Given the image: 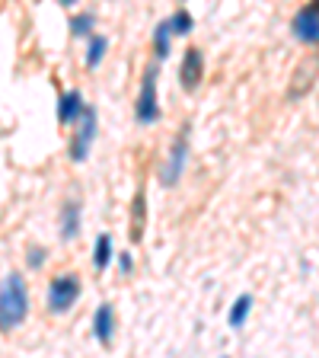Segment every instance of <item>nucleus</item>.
I'll list each match as a JSON object with an SVG mask.
<instances>
[{"instance_id": "1", "label": "nucleus", "mask_w": 319, "mask_h": 358, "mask_svg": "<svg viewBox=\"0 0 319 358\" xmlns=\"http://www.w3.org/2000/svg\"><path fill=\"white\" fill-rule=\"evenodd\" d=\"M29 317V288L20 272H7L0 282V333H13Z\"/></svg>"}, {"instance_id": "2", "label": "nucleus", "mask_w": 319, "mask_h": 358, "mask_svg": "<svg viewBox=\"0 0 319 358\" xmlns=\"http://www.w3.org/2000/svg\"><path fill=\"white\" fill-rule=\"evenodd\" d=\"M157 64H147L141 90H137V103H134V119L141 125H153L160 119V96H157Z\"/></svg>"}, {"instance_id": "3", "label": "nucleus", "mask_w": 319, "mask_h": 358, "mask_svg": "<svg viewBox=\"0 0 319 358\" xmlns=\"http://www.w3.org/2000/svg\"><path fill=\"white\" fill-rule=\"evenodd\" d=\"M80 278L77 275H54L52 282H48V311L52 313H68L70 307L80 301Z\"/></svg>"}, {"instance_id": "4", "label": "nucleus", "mask_w": 319, "mask_h": 358, "mask_svg": "<svg viewBox=\"0 0 319 358\" xmlns=\"http://www.w3.org/2000/svg\"><path fill=\"white\" fill-rule=\"evenodd\" d=\"M189 125H185L182 131H179V137L173 141V147H169L166 161H163V167H160V183L166 186V189H173L179 179H182V170L185 163H189Z\"/></svg>"}, {"instance_id": "5", "label": "nucleus", "mask_w": 319, "mask_h": 358, "mask_svg": "<svg viewBox=\"0 0 319 358\" xmlns=\"http://www.w3.org/2000/svg\"><path fill=\"white\" fill-rule=\"evenodd\" d=\"M96 128H99V112H96V106H86L84 115H80V122H77L74 137H70V161L74 163H84L90 157V147L96 141Z\"/></svg>"}, {"instance_id": "6", "label": "nucleus", "mask_w": 319, "mask_h": 358, "mask_svg": "<svg viewBox=\"0 0 319 358\" xmlns=\"http://www.w3.org/2000/svg\"><path fill=\"white\" fill-rule=\"evenodd\" d=\"M319 80V54H304L300 61L294 64V74H290V87L288 96L290 99H304L310 96V90Z\"/></svg>"}, {"instance_id": "7", "label": "nucleus", "mask_w": 319, "mask_h": 358, "mask_svg": "<svg viewBox=\"0 0 319 358\" xmlns=\"http://www.w3.org/2000/svg\"><path fill=\"white\" fill-rule=\"evenodd\" d=\"M290 32H294V38H300L304 45H319V0L297 10L294 20H290Z\"/></svg>"}, {"instance_id": "8", "label": "nucleus", "mask_w": 319, "mask_h": 358, "mask_svg": "<svg viewBox=\"0 0 319 358\" xmlns=\"http://www.w3.org/2000/svg\"><path fill=\"white\" fill-rule=\"evenodd\" d=\"M179 80H182V90H189V93L201 87V80H205V52H201V48H189V52H185Z\"/></svg>"}, {"instance_id": "9", "label": "nucleus", "mask_w": 319, "mask_h": 358, "mask_svg": "<svg viewBox=\"0 0 319 358\" xmlns=\"http://www.w3.org/2000/svg\"><path fill=\"white\" fill-rule=\"evenodd\" d=\"M144 228H147V189H144V183H141L134 192V202H131V228H128L131 244H141V240H144Z\"/></svg>"}, {"instance_id": "10", "label": "nucleus", "mask_w": 319, "mask_h": 358, "mask_svg": "<svg viewBox=\"0 0 319 358\" xmlns=\"http://www.w3.org/2000/svg\"><path fill=\"white\" fill-rule=\"evenodd\" d=\"M115 307L109 304V301H102V304L96 307V313H93V336H96L102 345H112L115 339Z\"/></svg>"}, {"instance_id": "11", "label": "nucleus", "mask_w": 319, "mask_h": 358, "mask_svg": "<svg viewBox=\"0 0 319 358\" xmlns=\"http://www.w3.org/2000/svg\"><path fill=\"white\" fill-rule=\"evenodd\" d=\"M84 109H86V103H84V93H80V90L61 93V99H58V122H61V125L80 122Z\"/></svg>"}, {"instance_id": "12", "label": "nucleus", "mask_w": 319, "mask_h": 358, "mask_svg": "<svg viewBox=\"0 0 319 358\" xmlns=\"http://www.w3.org/2000/svg\"><path fill=\"white\" fill-rule=\"evenodd\" d=\"M80 218H84L80 202H77V198L64 202L61 205V221H58V228H61V240H77V237H80Z\"/></svg>"}, {"instance_id": "13", "label": "nucleus", "mask_w": 319, "mask_h": 358, "mask_svg": "<svg viewBox=\"0 0 319 358\" xmlns=\"http://www.w3.org/2000/svg\"><path fill=\"white\" fill-rule=\"evenodd\" d=\"M106 52H109V38L99 36V32H93V36H90V45H86V54H84L86 70H96L99 64H102V58H106Z\"/></svg>"}, {"instance_id": "14", "label": "nucleus", "mask_w": 319, "mask_h": 358, "mask_svg": "<svg viewBox=\"0 0 319 358\" xmlns=\"http://www.w3.org/2000/svg\"><path fill=\"white\" fill-rule=\"evenodd\" d=\"M169 48H173V32H169V23L163 20V23H157V29H153V58H157V61H166Z\"/></svg>"}, {"instance_id": "15", "label": "nucleus", "mask_w": 319, "mask_h": 358, "mask_svg": "<svg viewBox=\"0 0 319 358\" xmlns=\"http://www.w3.org/2000/svg\"><path fill=\"white\" fill-rule=\"evenodd\" d=\"M112 237L109 234H99L96 237V246H93V266H96V272H102V269H109V262H112Z\"/></svg>"}, {"instance_id": "16", "label": "nucleus", "mask_w": 319, "mask_h": 358, "mask_svg": "<svg viewBox=\"0 0 319 358\" xmlns=\"http://www.w3.org/2000/svg\"><path fill=\"white\" fill-rule=\"evenodd\" d=\"M249 311H252V294H240L233 301V307H230V317H227V323L233 329H240L246 320H249Z\"/></svg>"}, {"instance_id": "17", "label": "nucleus", "mask_w": 319, "mask_h": 358, "mask_svg": "<svg viewBox=\"0 0 319 358\" xmlns=\"http://www.w3.org/2000/svg\"><path fill=\"white\" fill-rule=\"evenodd\" d=\"M93 26H96V13H90V10L70 16V36H74V38H90L93 36Z\"/></svg>"}, {"instance_id": "18", "label": "nucleus", "mask_w": 319, "mask_h": 358, "mask_svg": "<svg viewBox=\"0 0 319 358\" xmlns=\"http://www.w3.org/2000/svg\"><path fill=\"white\" fill-rule=\"evenodd\" d=\"M166 23H169V32H173V36H189V32L195 29V20H192V13H189L185 7L176 10V13L169 16Z\"/></svg>"}, {"instance_id": "19", "label": "nucleus", "mask_w": 319, "mask_h": 358, "mask_svg": "<svg viewBox=\"0 0 319 358\" xmlns=\"http://www.w3.org/2000/svg\"><path fill=\"white\" fill-rule=\"evenodd\" d=\"M45 256H48L45 246H29V260H26V266H29V269H42V266H45Z\"/></svg>"}, {"instance_id": "20", "label": "nucleus", "mask_w": 319, "mask_h": 358, "mask_svg": "<svg viewBox=\"0 0 319 358\" xmlns=\"http://www.w3.org/2000/svg\"><path fill=\"white\" fill-rule=\"evenodd\" d=\"M118 269H122V275H131V272H134V256H131L128 250L118 253Z\"/></svg>"}]
</instances>
